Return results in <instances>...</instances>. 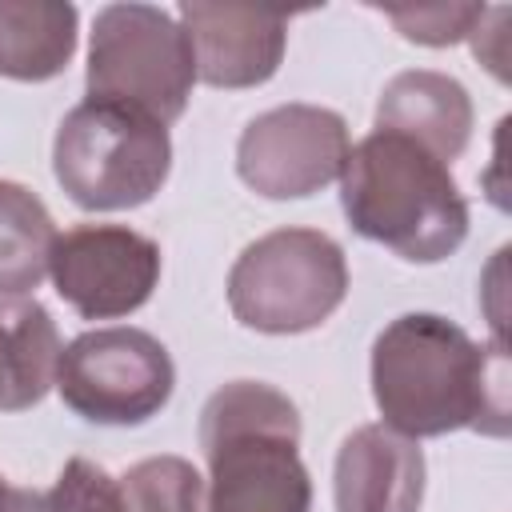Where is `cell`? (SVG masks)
I'll use <instances>...</instances> for the list:
<instances>
[{"instance_id":"obj_1","label":"cell","mask_w":512,"mask_h":512,"mask_svg":"<svg viewBox=\"0 0 512 512\" xmlns=\"http://www.w3.org/2000/svg\"><path fill=\"white\" fill-rule=\"evenodd\" d=\"M372 400L408 440L476 428L508 432V352L476 344L436 312H404L372 340Z\"/></svg>"},{"instance_id":"obj_2","label":"cell","mask_w":512,"mask_h":512,"mask_svg":"<svg viewBox=\"0 0 512 512\" xmlns=\"http://www.w3.org/2000/svg\"><path fill=\"white\" fill-rule=\"evenodd\" d=\"M340 204L364 240L412 264H436L468 236V200L448 164L388 128L348 148Z\"/></svg>"},{"instance_id":"obj_3","label":"cell","mask_w":512,"mask_h":512,"mask_svg":"<svg viewBox=\"0 0 512 512\" xmlns=\"http://www.w3.org/2000/svg\"><path fill=\"white\" fill-rule=\"evenodd\" d=\"M208 460L204 512H312V480L300 460V412L264 380L216 388L200 412Z\"/></svg>"},{"instance_id":"obj_4","label":"cell","mask_w":512,"mask_h":512,"mask_svg":"<svg viewBox=\"0 0 512 512\" xmlns=\"http://www.w3.org/2000/svg\"><path fill=\"white\" fill-rule=\"evenodd\" d=\"M52 172L68 200L88 212L140 208L172 172L168 124L132 104L84 96L56 128Z\"/></svg>"},{"instance_id":"obj_5","label":"cell","mask_w":512,"mask_h":512,"mask_svg":"<svg viewBox=\"0 0 512 512\" xmlns=\"http://www.w3.org/2000/svg\"><path fill=\"white\" fill-rule=\"evenodd\" d=\"M348 296L344 248L316 228H276L252 240L228 272L232 316L268 336L320 328Z\"/></svg>"},{"instance_id":"obj_6","label":"cell","mask_w":512,"mask_h":512,"mask_svg":"<svg viewBox=\"0 0 512 512\" xmlns=\"http://www.w3.org/2000/svg\"><path fill=\"white\" fill-rule=\"evenodd\" d=\"M88 96L132 104L160 124L184 116L196 68L176 16L152 4H108L88 40Z\"/></svg>"},{"instance_id":"obj_7","label":"cell","mask_w":512,"mask_h":512,"mask_svg":"<svg viewBox=\"0 0 512 512\" xmlns=\"http://www.w3.org/2000/svg\"><path fill=\"white\" fill-rule=\"evenodd\" d=\"M172 388L176 368L168 348L152 332L128 324L76 336L56 364L60 400L88 424H144L172 400Z\"/></svg>"},{"instance_id":"obj_8","label":"cell","mask_w":512,"mask_h":512,"mask_svg":"<svg viewBox=\"0 0 512 512\" xmlns=\"http://www.w3.org/2000/svg\"><path fill=\"white\" fill-rule=\"evenodd\" d=\"M348 124L320 104H280L248 120L236 140V172L264 200H300L340 180Z\"/></svg>"},{"instance_id":"obj_9","label":"cell","mask_w":512,"mask_h":512,"mask_svg":"<svg viewBox=\"0 0 512 512\" xmlns=\"http://www.w3.org/2000/svg\"><path fill=\"white\" fill-rule=\"evenodd\" d=\"M56 296L84 320H116L148 304L160 280V244L124 224H76L52 244Z\"/></svg>"},{"instance_id":"obj_10","label":"cell","mask_w":512,"mask_h":512,"mask_svg":"<svg viewBox=\"0 0 512 512\" xmlns=\"http://www.w3.org/2000/svg\"><path fill=\"white\" fill-rule=\"evenodd\" d=\"M196 80L212 88H256L276 76L288 44V12L252 4H180Z\"/></svg>"},{"instance_id":"obj_11","label":"cell","mask_w":512,"mask_h":512,"mask_svg":"<svg viewBox=\"0 0 512 512\" xmlns=\"http://www.w3.org/2000/svg\"><path fill=\"white\" fill-rule=\"evenodd\" d=\"M336 512H420L424 452L388 424H360L336 452Z\"/></svg>"},{"instance_id":"obj_12","label":"cell","mask_w":512,"mask_h":512,"mask_svg":"<svg viewBox=\"0 0 512 512\" xmlns=\"http://www.w3.org/2000/svg\"><path fill=\"white\" fill-rule=\"evenodd\" d=\"M376 128L400 132L448 164L468 148L472 136L468 88L456 76L432 68H408L384 84L376 104Z\"/></svg>"},{"instance_id":"obj_13","label":"cell","mask_w":512,"mask_h":512,"mask_svg":"<svg viewBox=\"0 0 512 512\" xmlns=\"http://www.w3.org/2000/svg\"><path fill=\"white\" fill-rule=\"evenodd\" d=\"M60 352V332L40 300H0V412L40 404L56 384Z\"/></svg>"},{"instance_id":"obj_14","label":"cell","mask_w":512,"mask_h":512,"mask_svg":"<svg viewBox=\"0 0 512 512\" xmlns=\"http://www.w3.org/2000/svg\"><path fill=\"white\" fill-rule=\"evenodd\" d=\"M80 12L56 0H0V76L52 80L76 52Z\"/></svg>"},{"instance_id":"obj_15","label":"cell","mask_w":512,"mask_h":512,"mask_svg":"<svg viewBox=\"0 0 512 512\" xmlns=\"http://www.w3.org/2000/svg\"><path fill=\"white\" fill-rule=\"evenodd\" d=\"M56 236L44 200L16 180H0V300L28 296L48 276Z\"/></svg>"},{"instance_id":"obj_16","label":"cell","mask_w":512,"mask_h":512,"mask_svg":"<svg viewBox=\"0 0 512 512\" xmlns=\"http://www.w3.org/2000/svg\"><path fill=\"white\" fill-rule=\"evenodd\" d=\"M128 512H204V480L184 456H148L120 476Z\"/></svg>"},{"instance_id":"obj_17","label":"cell","mask_w":512,"mask_h":512,"mask_svg":"<svg viewBox=\"0 0 512 512\" xmlns=\"http://www.w3.org/2000/svg\"><path fill=\"white\" fill-rule=\"evenodd\" d=\"M44 512H128V504L116 476L84 456H72L44 496Z\"/></svg>"},{"instance_id":"obj_18","label":"cell","mask_w":512,"mask_h":512,"mask_svg":"<svg viewBox=\"0 0 512 512\" xmlns=\"http://www.w3.org/2000/svg\"><path fill=\"white\" fill-rule=\"evenodd\" d=\"M404 40L428 44V48H444L456 44L464 36H472V28L484 20V4H416V8H380Z\"/></svg>"},{"instance_id":"obj_19","label":"cell","mask_w":512,"mask_h":512,"mask_svg":"<svg viewBox=\"0 0 512 512\" xmlns=\"http://www.w3.org/2000/svg\"><path fill=\"white\" fill-rule=\"evenodd\" d=\"M0 512H40V496L24 492V488H12L8 476L0 472Z\"/></svg>"}]
</instances>
